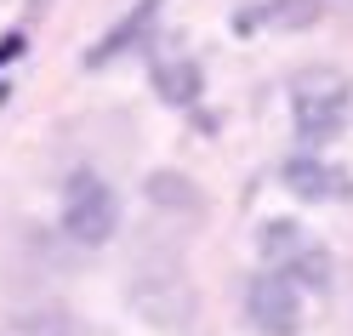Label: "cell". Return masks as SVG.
<instances>
[{
    "label": "cell",
    "instance_id": "cell-1",
    "mask_svg": "<svg viewBox=\"0 0 353 336\" xmlns=\"http://www.w3.org/2000/svg\"><path fill=\"white\" fill-rule=\"evenodd\" d=\"M353 115V80L342 69H302L291 80V120L302 143H325L336 137Z\"/></svg>",
    "mask_w": 353,
    "mask_h": 336
},
{
    "label": "cell",
    "instance_id": "cell-2",
    "mask_svg": "<svg viewBox=\"0 0 353 336\" xmlns=\"http://www.w3.org/2000/svg\"><path fill=\"white\" fill-rule=\"evenodd\" d=\"M120 228V199L97 171H74L63 188V234L80 245H108Z\"/></svg>",
    "mask_w": 353,
    "mask_h": 336
},
{
    "label": "cell",
    "instance_id": "cell-3",
    "mask_svg": "<svg viewBox=\"0 0 353 336\" xmlns=\"http://www.w3.org/2000/svg\"><path fill=\"white\" fill-rule=\"evenodd\" d=\"M245 308H251V325L268 330V336H296V325H302V297H296V279H291V274H262V279H251Z\"/></svg>",
    "mask_w": 353,
    "mask_h": 336
},
{
    "label": "cell",
    "instance_id": "cell-4",
    "mask_svg": "<svg viewBox=\"0 0 353 336\" xmlns=\"http://www.w3.org/2000/svg\"><path fill=\"white\" fill-rule=\"evenodd\" d=\"M325 17L319 0H251V6L234 12V29L239 34H296V29H314Z\"/></svg>",
    "mask_w": 353,
    "mask_h": 336
},
{
    "label": "cell",
    "instance_id": "cell-5",
    "mask_svg": "<svg viewBox=\"0 0 353 336\" xmlns=\"http://www.w3.org/2000/svg\"><path fill=\"white\" fill-rule=\"evenodd\" d=\"M160 6H165V0H143L137 12H125L120 23H114V29H108V34L97 40V46H92V57H85V63H92V69H103V63H114V57H120L125 46H143V34L154 29V17H160Z\"/></svg>",
    "mask_w": 353,
    "mask_h": 336
},
{
    "label": "cell",
    "instance_id": "cell-6",
    "mask_svg": "<svg viewBox=\"0 0 353 336\" xmlns=\"http://www.w3.org/2000/svg\"><path fill=\"white\" fill-rule=\"evenodd\" d=\"M285 188L302 199H336V194H347V171L325 166V160H291L285 166Z\"/></svg>",
    "mask_w": 353,
    "mask_h": 336
},
{
    "label": "cell",
    "instance_id": "cell-7",
    "mask_svg": "<svg viewBox=\"0 0 353 336\" xmlns=\"http://www.w3.org/2000/svg\"><path fill=\"white\" fill-rule=\"evenodd\" d=\"M307 245H302V228L296 222H268V228H262V257H302Z\"/></svg>",
    "mask_w": 353,
    "mask_h": 336
},
{
    "label": "cell",
    "instance_id": "cell-8",
    "mask_svg": "<svg viewBox=\"0 0 353 336\" xmlns=\"http://www.w3.org/2000/svg\"><path fill=\"white\" fill-rule=\"evenodd\" d=\"M194 86H200V80H194V69H188V63H183V69H165V63H160V92L171 97V103H194Z\"/></svg>",
    "mask_w": 353,
    "mask_h": 336
},
{
    "label": "cell",
    "instance_id": "cell-9",
    "mask_svg": "<svg viewBox=\"0 0 353 336\" xmlns=\"http://www.w3.org/2000/svg\"><path fill=\"white\" fill-rule=\"evenodd\" d=\"M17 52H23V34H6V40H0V63H12Z\"/></svg>",
    "mask_w": 353,
    "mask_h": 336
},
{
    "label": "cell",
    "instance_id": "cell-10",
    "mask_svg": "<svg viewBox=\"0 0 353 336\" xmlns=\"http://www.w3.org/2000/svg\"><path fill=\"white\" fill-rule=\"evenodd\" d=\"M6 97H12V92H6V80H0V108H6Z\"/></svg>",
    "mask_w": 353,
    "mask_h": 336
},
{
    "label": "cell",
    "instance_id": "cell-11",
    "mask_svg": "<svg viewBox=\"0 0 353 336\" xmlns=\"http://www.w3.org/2000/svg\"><path fill=\"white\" fill-rule=\"evenodd\" d=\"M29 6H34V12H46V6H52V0H29Z\"/></svg>",
    "mask_w": 353,
    "mask_h": 336
}]
</instances>
